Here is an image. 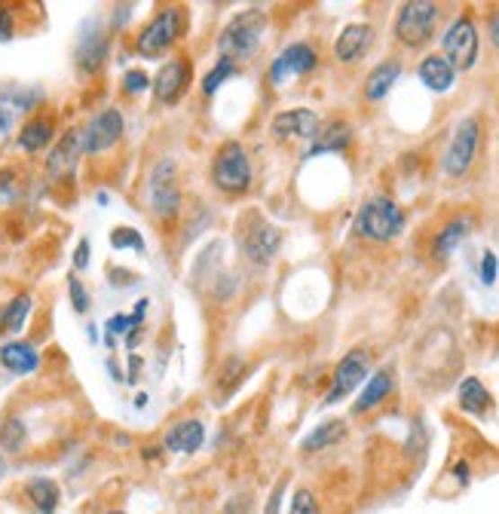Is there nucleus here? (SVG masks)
<instances>
[{"mask_svg": "<svg viewBox=\"0 0 499 514\" xmlns=\"http://www.w3.org/2000/svg\"><path fill=\"white\" fill-rule=\"evenodd\" d=\"M25 426H22L19 420H10L4 429H0V441H4V448L6 450H19L22 444H25Z\"/></svg>", "mask_w": 499, "mask_h": 514, "instance_id": "nucleus-32", "label": "nucleus"}, {"mask_svg": "<svg viewBox=\"0 0 499 514\" xmlns=\"http://www.w3.org/2000/svg\"><path fill=\"white\" fill-rule=\"evenodd\" d=\"M441 56L448 58L453 71H468L478 62V28L468 16H459L441 37Z\"/></svg>", "mask_w": 499, "mask_h": 514, "instance_id": "nucleus-8", "label": "nucleus"}, {"mask_svg": "<svg viewBox=\"0 0 499 514\" xmlns=\"http://www.w3.org/2000/svg\"><path fill=\"white\" fill-rule=\"evenodd\" d=\"M405 230V211L389 196H374L355 215V233L368 242H392Z\"/></svg>", "mask_w": 499, "mask_h": 514, "instance_id": "nucleus-1", "label": "nucleus"}, {"mask_svg": "<svg viewBox=\"0 0 499 514\" xmlns=\"http://www.w3.org/2000/svg\"><path fill=\"white\" fill-rule=\"evenodd\" d=\"M350 141H352L350 123H340V120H334V123L319 128V135L313 138V147L307 150V160L309 156H319V154H340V150L350 147Z\"/></svg>", "mask_w": 499, "mask_h": 514, "instance_id": "nucleus-20", "label": "nucleus"}, {"mask_svg": "<svg viewBox=\"0 0 499 514\" xmlns=\"http://www.w3.org/2000/svg\"><path fill=\"white\" fill-rule=\"evenodd\" d=\"M289 514H319V502H316V496L309 493L307 487H300L298 493H294V499H291Z\"/></svg>", "mask_w": 499, "mask_h": 514, "instance_id": "nucleus-33", "label": "nucleus"}, {"mask_svg": "<svg viewBox=\"0 0 499 514\" xmlns=\"http://www.w3.org/2000/svg\"><path fill=\"white\" fill-rule=\"evenodd\" d=\"M181 31H184V10H181V6H165V10H160L141 28L138 40H135V49L145 58H156L163 56L165 49H172V43L178 40Z\"/></svg>", "mask_w": 499, "mask_h": 514, "instance_id": "nucleus-4", "label": "nucleus"}, {"mask_svg": "<svg viewBox=\"0 0 499 514\" xmlns=\"http://www.w3.org/2000/svg\"><path fill=\"white\" fill-rule=\"evenodd\" d=\"M74 267H77V270L89 267V239H80L77 252H74Z\"/></svg>", "mask_w": 499, "mask_h": 514, "instance_id": "nucleus-41", "label": "nucleus"}, {"mask_svg": "<svg viewBox=\"0 0 499 514\" xmlns=\"http://www.w3.org/2000/svg\"><path fill=\"white\" fill-rule=\"evenodd\" d=\"M468 226H472L468 217H453L450 224H444V230L438 233L435 242H432V257H435V261H448V257L457 252L459 242L468 236Z\"/></svg>", "mask_w": 499, "mask_h": 514, "instance_id": "nucleus-26", "label": "nucleus"}, {"mask_svg": "<svg viewBox=\"0 0 499 514\" xmlns=\"http://www.w3.org/2000/svg\"><path fill=\"white\" fill-rule=\"evenodd\" d=\"M279 245H282V233H279V226L263 221V217L252 215L245 224H242V252H245V257L252 263L267 267V263L276 257Z\"/></svg>", "mask_w": 499, "mask_h": 514, "instance_id": "nucleus-9", "label": "nucleus"}, {"mask_svg": "<svg viewBox=\"0 0 499 514\" xmlns=\"http://www.w3.org/2000/svg\"><path fill=\"white\" fill-rule=\"evenodd\" d=\"M13 37V16L6 6H0V43H6Z\"/></svg>", "mask_w": 499, "mask_h": 514, "instance_id": "nucleus-40", "label": "nucleus"}, {"mask_svg": "<svg viewBox=\"0 0 499 514\" xmlns=\"http://www.w3.org/2000/svg\"><path fill=\"white\" fill-rule=\"evenodd\" d=\"M496 273H499V261L494 252H484L481 257V282L484 285H494L496 282Z\"/></svg>", "mask_w": 499, "mask_h": 514, "instance_id": "nucleus-37", "label": "nucleus"}, {"mask_svg": "<svg viewBox=\"0 0 499 514\" xmlns=\"http://www.w3.org/2000/svg\"><path fill=\"white\" fill-rule=\"evenodd\" d=\"M319 117H316L309 108H294V111H282L273 117L270 123V132H273L276 141L285 138H316L319 135Z\"/></svg>", "mask_w": 499, "mask_h": 514, "instance_id": "nucleus-14", "label": "nucleus"}, {"mask_svg": "<svg viewBox=\"0 0 499 514\" xmlns=\"http://www.w3.org/2000/svg\"><path fill=\"white\" fill-rule=\"evenodd\" d=\"M147 86H150V77L145 71H129L123 77V93L126 95H141V93H147Z\"/></svg>", "mask_w": 499, "mask_h": 514, "instance_id": "nucleus-34", "label": "nucleus"}, {"mask_svg": "<svg viewBox=\"0 0 499 514\" xmlns=\"http://www.w3.org/2000/svg\"><path fill=\"white\" fill-rule=\"evenodd\" d=\"M346 435V426L343 420H331V422H322L319 429H313L307 438H304V448L307 453H316V450H325V448H334V444L340 441V438Z\"/></svg>", "mask_w": 499, "mask_h": 514, "instance_id": "nucleus-28", "label": "nucleus"}, {"mask_svg": "<svg viewBox=\"0 0 499 514\" xmlns=\"http://www.w3.org/2000/svg\"><path fill=\"white\" fill-rule=\"evenodd\" d=\"M147 202L150 211L163 221H172L181 211V191H178V172L172 160H160L147 178Z\"/></svg>", "mask_w": 499, "mask_h": 514, "instance_id": "nucleus-6", "label": "nucleus"}, {"mask_svg": "<svg viewBox=\"0 0 499 514\" xmlns=\"http://www.w3.org/2000/svg\"><path fill=\"white\" fill-rule=\"evenodd\" d=\"M28 502L34 505L37 514H56L58 509V499H62V490L52 478H31L25 487Z\"/></svg>", "mask_w": 499, "mask_h": 514, "instance_id": "nucleus-24", "label": "nucleus"}, {"mask_svg": "<svg viewBox=\"0 0 499 514\" xmlns=\"http://www.w3.org/2000/svg\"><path fill=\"white\" fill-rule=\"evenodd\" d=\"M202 441H206V429H202V422L200 420H181L175 422V426L165 432L163 438V444L169 448L172 453H196L202 448Z\"/></svg>", "mask_w": 499, "mask_h": 514, "instance_id": "nucleus-18", "label": "nucleus"}, {"mask_svg": "<svg viewBox=\"0 0 499 514\" xmlns=\"http://www.w3.org/2000/svg\"><path fill=\"white\" fill-rule=\"evenodd\" d=\"M80 154H83V132H80V128H71V132H65L62 138H58V145L52 147V154H49V160H47L49 178L62 181L67 175H74Z\"/></svg>", "mask_w": 499, "mask_h": 514, "instance_id": "nucleus-15", "label": "nucleus"}, {"mask_svg": "<svg viewBox=\"0 0 499 514\" xmlns=\"http://www.w3.org/2000/svg\"><path fill=\"white\" fill-rule=\"evenodd\" d=\"M392 386H396V380H392V370L389 368L370 374L368 383H365V389H361V395H359V402L352 404V413H368V411H374L377 404H383L389 398Z\"/></svg>", "mask_w": 499, "mask_h": 514, "instance_id": "nucleus-19", "label": "nucleus"}, {"mask_svg": "<svg viewBox=\"0 0 499 514\" xmlns=\"http://www.w3.org/2000/svg\"><path fill=\"white\" fill-rule=\"evenodd\" d=\"M108 58V37L95 22H89V31L80 37L77 43V67L83 74H95Z\"/></svg>", "mask_w": 499, "mask_h": 514, "instance_id": "nucleus-17", "label": "nucleus"}, {"mask_svg": "<svg viewBox=\"0 0 499 514\" xmlns=\"http://www.w3.org/2000/svg\"><path fill=\"white\" fill-rule=\"evenodd\" d=\"M453 472L459 474V483H466V481H468V465H466V463H457V468H453Z\"/></svg>", "mask_w": 499, "mask_h": 514, "instance_id": "nucleus-45", "label": "nucleus"}, {"mask_svg": "<svg viewBox=\"0 0 499 514\" xmlns=\"http://www.w3.org/2000/svg\"><path fill=\"white\" fill-rule=\"evenodd\" d=\"M13 120H16V111L6 102V95H0V145H4L6 135L13 132Z\"/></svg>", "mask_w": 499, "mask_h": 514, "instance_id": "nucleus-36", "label": "nucleus"}, {"mask_svg": "<svg viewBox=\"0 0 499 514\" xmlns=\"http://www.w3.org/2000/svg\"><path fill=\"white\" fill-rule=\"evenodd\" d=\"M132 315H113V319L108 322V337L113 334H123V331H129L132 328Z\"/></svg>", "mask_w": 499, "mask_h": 514, "instance_id": "nucleus-39", "label": "nucleus"}, {"mask_svg": "<svg viewBox=\"0 0 499 514\" xmlns=\"http://www.w3.org/2000/svg\"><path fill=\"white\" fill-rule=\"evenodd\" d=\"M398 74H402V65H398L396 58L377 65L374 71L368 74V80H365V98H368V102H383V98L389 95V89L396 86Z\"/></svg>", "mask_w": 499, "mask_h": 514, "instance_id": "nucleus-23", "label": "nucleus"}, {"mask_svg": "<svg viewBox=\"0 0 499 514\" xmlns=\"http://www.w3.org/2000/svg\"><path fill=\"white\" fill-rule=\"evenodd\" d=\"M316 65H319V56H316V49L309 47V43H291V47H285L273 58V65H270V83H273V86H285L289 80L309 74Z\"/></svg>", "mask_w": 499, "mask_h": 514, "instance_id": "nucleus-11", "label": "nucleus"}, {"mask_svg": "<svg viewBox=\"0 0 499 514\" xmlns=\"http://www.w3.org/2000/svg\"><path fill=\"white\" fill-rule=\"evenodd\" d=\"M263 28H267V16L261 10H242L230 19V25L221 31V40H218V49H221V58H230V62H242V58L254 56V49L261 47Z\"/></svg>", "mask_w": 499, "mask_h": 514, "instance_id": "nucleus-2", "label": "nucleus"}, {"mask_svg": "<svg viewBox=\"0 0 499 514\" xmlns=\"http://www.w3.org/2000/svg\"><path fill=\"white\" fill-rule=\"evenodd\" d=\"M420 80L426 89H432V93H448V89L453 86V80H457V71L450 67L448 58L438 52V56H426L420 62Z\"/></svg>", "mask_w": 499, "mask_h": 514, "instance_id": "nucleus-21", "label": "nucleus"}, {"mask_svg": "<svg viewBox=\"0 0 499 514\" xmlns=\"http://www.w3.org/2000/svg\"><path fill=\"white\" fill-rule=\"evenodd\" d=\"M138 368H141V359H138V355H132V359H129V377H126V383H135V374H138Z\"/></svg>", "mask_w": 499, "mask_h": 514, "instance_id": "nucleus-43", "label": "nucleus"}, {"mask_svg": "<svg viewBox=\"0 0 499 514\" xmlns=\"http://www.w3.org/2000/svg\"><path fill=\"white\" fill-rule=\"evenodd\" d=\"M108 514H126V511H108Z\"/></svg>", "mask_w": 499, "mask_h": 514, "instance_id": "nucleus-47", "label": "nucleus"}, {"mask_svg": "<svg viewBox=\"0 0 499 514\" xmlns=\"http://www.w3.org/2000/svg\"><path fill=\"white\" fill-rule=\"evenodd\" d=\"M435 22H438V4H432V0H407L396 19L398 43H405L411 49L429 43L435 34Z\"/></svg>", "mask_w": 499, "mask_h": 514, "instance_id": "nucleus-5", "label": "nucleus"}, {"mask_svg": "<svg viewBox=\"0 0 499 514\" xmlns=\"http://www.w3.org/2000/svg\"><path fill=\"white\" fill-rule=\"evenodd\" d=\"M370 374V352L368 350H352L340 359V365L334 368V380L331 389L325 395V404H337L350 395L352 389H359V383H365Z\"/></svg>", "mask_w": 499, "mask_h": 514, "instance_id": "nucleus-10", "label": "nucleus"}, {"mask_svg": "<svg viewBox=\"0 0 499 514\" xmlns=\"http://www.w3.org/2000/svg\"><path fill=\"white\" fill-rule=\"evenodd\" d=\"M211 181L227 196H239L252 187V163L239 141H227L218 147L215 163H211Z\"/></svg>", "mask_w": 499, "mask_h": 514, "instance_id": "nucleus-3", "label": "nucleus"}, {"mask_svg": "<svg viewBox=\"0 0 499 514\" xmlns=\"http://www.w3.org/2000/svg\"><path fill=\"white\" fill-rule=\"evenodd\" d=\"M191 74H193V65L191 58L184 56H175L169 62H163V67L156 71V80H154V93L160 98L163 104H175L181 93L191 86Z\"/></svg>", "mask_w": 499, "mask_h": 514, "instance_id": "nucleus-13", "label": "nucleus"}, {"mask_svg": "<svg viewBox=\"0 0 499 514\" xmlns=\"http://www.w3.org/2000/svg\"><path fill=\"white\" fill-rule=\"evenodd\" d=\"M0 365L13 370V374H31V370H37V365H40V359H37V350L31 343L13 340V343L0 346Z\"/></svg>", "mask_w": 499, "mask_h": 514, "instance_id": "nucleus-22", "label": "nucleus"}, {"mask_svg": "<svg viewBox=\"0 0 499 514\" xmlns=\"http://www.w3.org/2000/svg\"><path fill=\"white\" fill-rule=\"evenodd\" d=\"M28 313H31V297H28V294L13 297L10 304L0 309V334H16V331H22Z\"/></svg>", "mask_w": 499, "mask_h": 514, "instance_id": "nucleus-29", "label": "nucleus"}, {"mask_svg": "<svg viewBox=\"0 0 499 514\" xmlns=\"http://www.w3.org/2000/svg\"><path fill=\"white\" fill-rule=\"evenodd\" d=\"M282 496H285V481H279L276 490L267 499V511H263V514H279V509H282Z\"/></svg>", "mask_w": 499, "mask_h": 514, "instance_id": "nucleus-38", "label": "nucleus"}, {"mask_svg": "<svg viewBox=\"0 0 499 514\" xmlns=\"http://www.w3.org/2000/svg\"><path fill=\"white\" fill-rule=\"evenodd\" d=\"M67 291H71L74 309H77V313H86V309H89V294H86V288H83V282H80L77 276L67 279Z\"/></svg>", "mask_w": 499, "mask_h": 514, "instance_id": "nucleus-35", "label": "nucleus"}, {"mask_svg": "<svg viewBox=\"0 0 499 514\" xmlns=\"http://www.w3.org/2000/svg\"><path fill=\"white\" fill-rule=\"evenodd\" d=\"M236 74H239L236 62H230V58H218V65L211 67V71L206 74V80H202V93L215 95L218 89H221V83L230 80V77H236Z\"/></svg>", "mask_w": 499, "mask_h": 514, "instance_id": "nucleus-30", "label": "nucleus"}, {"mask_svg": "<svg viewBox=\"0 0 499 514\" xmlns=\"http://www.w3.org/2000/svg\"><path fill=\"white\" fill-rule=\"evenodd\" d=\"M111 245L117 248V252H123V248L145 252V239H141V233L132 230V226H117V230L111 233Z\"/></svg>", "mask_w": 499, "mask_h": 514, "instance_id": "nucleus-31", "label": "nucleus"}, {"mask_svg": "<svg viewBox=\"0 0 499 514\" xmlns=\"http://www.w3.org/2000/svg\"><path fill=\"white\" fill-rule=\"evenodd\" d=\"M370 40H374V28L370 25H346L334 43L337 62H343V65L359 62V58L370 49Z\"/></svg>", "mask_w": 499, "mask_h": 514, "instance_id": "nucleus-16", "label": "nucleus"}, {"mask_svg": "<svg viewBox=\"0 0 499 514\" xmlns=\"http://www.w3.org/2000/svg\"><path fill=\"white\" fill-rule=\"evenodd\" d=\"M145 313H147V300H138V304H135V313H132V322L138 324L141 319H145Z\"/></svg>", "mask_w": 499, "mask_h": 514, "instance_id": "nucleus-42", "label": "nucleus"}, {"mask_svg": "<svg viewBox=\"0 0 499 514\" xmlns=\"http://www.w3.org/2000/svg\"><path fill=\"white\" fill-rule=\"evenodd\" d=\"M145 404H147V395H145V392H141V395L135 398V407H145Z\"/></svg>", "mask_w": 499, "mask_h": 514, "instance_id": "nucleus-46", "label": "nucleus"}, {"mask_svg": "<svg viewBox=\"0 0 499 514\" xmlns=\"http://www.w3.org/2000/svg\"><path fill=\"white\" fill-rule=\"evenodd\" d=\"M120 135H123V113L117 108H104L83 128V154H104L117 145Z\"/></svg>", "mask_w": 499, "mask_h": 514, "instance_id": "nucleus-12", "label": "nucleus"}, {"mask_svg": "<svg viewBox=\"0 0 499 514\" xmlns=\"http://www.w3.org/2000/svg\"><path fill=\"white\" fill-rule=\"evenodd\" d=\"M52 135H56V126H52L49 117H31L19 132V147L25 150V154H37V150L49 145Z\"/></svg>", "mask_w": 499, "mask_h": 514, "instance_id": "nucleus-25", "label": "nucleus"}, {"mask_svg": "<svg viewBox=\"0 0 499 514\" xmlns=\"http://www.w3.org/2000/svg\"><path fill=\"white\" fill-rule=\"evenodd\" d=\"M478 141H481V126L475 117H463L457 123L450 135V145L444 150V172L450 178H463L475 163V154H478Z\"/></svg>", "mask_w": 499, "mask_h": 514, "instance_id": "nucleus-7", "label": "nucleus"}, {"mask_svg": "<svg viewBox=\"0 0 499 514\" xmlns=\"http://www.w3.org/2000/svg\"><path fill=\"white\" fill-rule=\"evenodd\" d=\"M459 407H463L466 413H475V417H484V413L494 407V398H490V392L484 389L478 377H466V380L459 383Z\"/></svg>", "mask_w": 499, "mask_h": 514, "instance_id": "nucleus-27", "label": "nucleus"}, {"mask_svg": "<svg viewBox=\"0 0 499 514\" xmlns=\"http://www.w3.org/2000/svg\"><path fill=\"white\" fill-rule=\"evenodd\" d=\"M490 37H494V47H499V13L490 19Z\"/></svg>", "mask_w": 499, "mask_h": 514, "instance_id": "nucleus-44", "label": "nucleus"}]
</instances>
